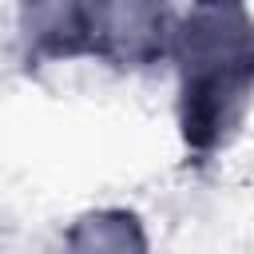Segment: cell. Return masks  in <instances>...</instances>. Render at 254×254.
Masks as SVG:
<instances>
[{"mask_svg":"<svg viewBox=\"0 0 254 254\" xmlns=\"http://www.w3.org/2000/svg\"><path fill=\"white\" fill-rule=\"evenodd\" d=\"M179 135L194 163L214 159L254 103V16L246 0H190L175 20Z\"/></svg>","mask_w":254,"mask_h":254,"instance_id":"6da1fadb","label":"cell"},{"mask_svg":"<svg viewBox=\"0 0 254 254\" xmlns=\"http://www.w3.org/2000/svg\"><path fill=\"white\" fill-rule=\"evenodd\" d=\"M28 64L95 60L139 71L171 56V0H16Z\"/></svg>","mask_w":254,"mask_h":254,"instance_id":"7a4b0ae2","label":"cell"}]
</instances>
